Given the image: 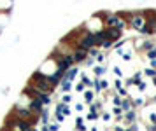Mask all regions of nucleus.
I'll return each instance as SVG.
<instances>
[{
	"label": "nucleus",
	"mask_w": 156,
	"mask_h": 131,
	"mask_svg": "<svg viewBox=\"0 0 156 131\" xmlns=\"http://www.w3.org/2000/svg\"><path fill=\"white\" fill-rule=\"evenodd\" d=\"M105 26L109 28H123L125 26V21L121 19L119 16H112V14H105Z\"/></svg>",
	"instance_id": "f257e3e1"
},
{
	"label": "nucleus",
	"mask_w": 156,
	"mask_h": 131,
	"mask_svg": "<svg viewBox=\"0 0 156 131\" xmlns=\"http://www.w3.org/2000/svg\"><path fill=\"white\" fill-rule=\"evenodd\" d=\"M28 109L32 110V114H35V115H39L42 110H44V103H42L41 98H32L30 103H28Z\"/></svg>",
	"instance_id": "f03ea898"
},
{
	"label": "nucleus",
	"mask_w": 156,
	"mask_h": 131,
	"mask_svg": "<svg viewBox=\"0 0 156 131\" xmlns=\"http://www.w3.org/2000/svg\"><path fill=\"white\" fill-rule=\"evenodd\" d=\"M72 56H74V60H75V63H81V61H84L88 58V51L83 49V47H75L72 51Z\"/></svg>",
	"instance_id": "7ed1b4c3"
},
{
	"label": "nucleus",
	"mask_w": 156,
	"mask_h": 131,
	"mask_svg": "<svg viewBox=\"0 0 156 131\" xmlns=\"http://www.w3.org/2000/svg\"><path fill=\"white\" fill-rule=\"evenodd\" d=\"M132 26H133L135 30H142V28L146 26V19H144L142 16L135 14V16H132Z\"/></svg>",
	"instance_id": "20e7f679"
},
{
	"label": "nucleus",
	"mask_w": 156,
	"mask_h": 131,
	"mask_svg": "<svg viewBox=\"0 0 156 131\" xmlns=\"http://www.w3.org/2000/svg\"><path fill=\"white\" fill-rule=\"evenodd\" d=\"M105 31H107V37H109L111 42L118 40L119 35H121V30H119V28H109V26H105Z\"/></svg>",
	"instance_id": "39448f33"
},
{
	"label": "nucleus",
	"mask_w": 156,
	"mask_h": 131,
	"mask_svg": "<svg viewBox=\"0 0 156 131\" xmlns=\"http://www.w3.org/2000/svg\"><path fill=\"white\" fill-rule=\"evenodd\" d=\"M12 9V0H0V12H9Z\"/></svg>",
	"instance_id": "423d86ee"
},
{
	"label": "nucleus",
	"mask_w": 156,
	"mask_h": 131,
	"mask_svg": "<svg viewBox=\"0 0 156 131\" xmlns=\"http://www.w3.org/2000/svg\"><path fill=\"white\" fill-rule=\"evenodd\" d=\"M42 131H49V130H47V128H42Z\"/></svg>",
	"instance_id": "0eeeda50"
}]
</instances>
